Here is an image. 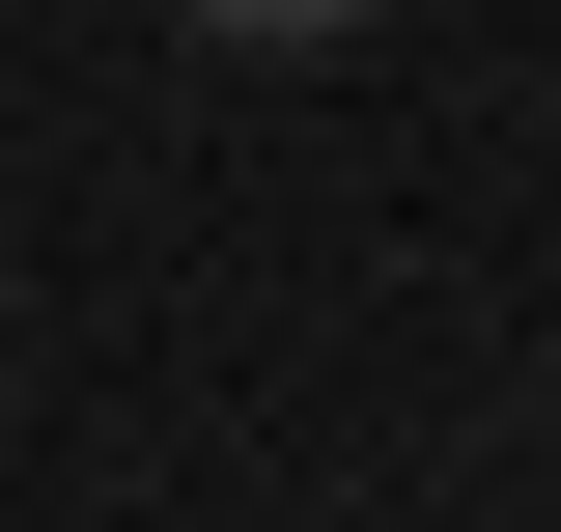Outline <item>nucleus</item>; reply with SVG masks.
<instances>
[{
  "mask_svg": "<svg viewBox=\"0 0 561 532\" xmlns=\"http://www.w3.org/2000/svg\"><path fill=\"white\" fill-rule=\"evenodd\" d=\"M197 28H280V57H309V28H365V0H197Z\"/></svg>",
  "mask_w": 561,
  "mask_h": 532,
  "instance_id": "obj_1",
  "label": "nucleus"
}]
</instances>
